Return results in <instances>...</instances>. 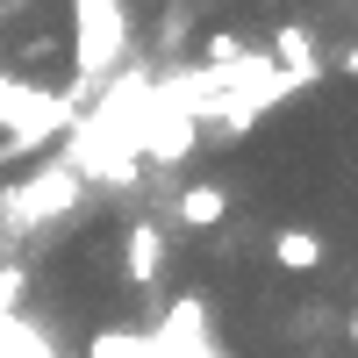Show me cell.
<instances>
[{
  "label": "cell",
  "instance_id": "6da1fadb",
  "mask_svg": "<svg viewBox=\"0 0 358 358\" xmlns=\"http://www.w3.org/2000/svg\"><path fill=\"white\" fill-rule=\"evenodd\" d=\"M122 57H129V8L122 0H72V72H79V86L65 101L108 86Z\"/></svg>",
  "mask_w": 358,
  "mask_h": 358
},
{
  "label": "cell",
  "instance_id": "7a4b0ae2",
  "mask_svg": "<svg viewBox=\"0 0 358 358\" xmlns=\"http://www.w3.org/2000/svg\"><path fill=\"white\" fill-rule=\"evenodd\" d=\"M79 194H86V179L57 158V165H43V172L15 179V187H0V229H8V236H29V229H43V222H65L72 208H79Z\"/></svg>",
  "mask_w": 358,
  "mask_h": 358
},
{
  "label": "cell",
  "instance_id": "3957f363",
  "mask_svg": "<svg viewBox=\"0 0 358 358\" xmlns=\"http://www.w3.org/2000/svg\"><path fill=\"white\" fill-rule=\"evenodd\" d=\"M0 129H8V143H50L57 129H72V101L65 94H43V86L29 79H0Z\"/></svg>",
  "mask_w": 358,
  "mask_h": 358
},
{
  "label": "cell",
  "instance_id": "277c9868",
  "mask_svg": "<svg viewBox=\"0 0 358 358\" xmlns=\"http://www.w3.org/2000/svg\"><path fill=\"white\" fill-rule=\"evenodd\" d=\"M265 57H273V72L294 86V94L322 79V50H315V36H308V22H280L273 43H265Z\"/></svg>",
  "mask_w": 358,
  "mask_h": 358
},
{
  "label": "cell",
  "instance_id": "5b68a950",
  "mask_svg": "<svg viewBox=\"0 0 358 358\" xmlns=\"http://www.w3.org/2000/svg\"><path fill=\"white\" fill-rule=\"evenodd\" d=\"M158 273H165V229L158 222H129L122 229V280L143 294V287H158Z\"/></svg>",
  "mask_w": 358,
  "mask_h": 358
},
{
  "label": "cell",
  "instance_id": "8992f818",
  "mask_svg": "<svg viewBox=\"0 0 358 358\" xmlns=\"http://www.w3.org/2000/svg\"><path fill=\"white\" fill-rule=\"evenodd\" d=\"M86 358H172L158 330H94Z\"/></svg>",
  "mask_w": 358,
  "mask_h": 358
},
{
  "label": "cell",
  "instance_id": "52a82bcc",
  "mask_svg": "<svg viewBox=\"0 0 358 358\" xmlns=\"http://www.w3.org/2000/svg\"><path fill=\"white\" fill-rule=\"evenodd\" d=\"M322 258H330V244H322L315 229H280L273 236V265H280V273H315Z\"/></svg>",
  "mask_w": 358,
  "mask_h": 358
},
{
  "label": "cell",
  "instance_id": "ba28073f",
  "mask_svg": "<svg viewBox=\"0 0 358 358\" xmlns=\"http://www.w3.org/2000/svg\"><path fill=\"white\" fill-rule=\"evenodd\" d=\"M179 222H187V229H222L229 222V194L208 187V179H201V187H179Z\"/></svg>",
  "mask_w": 358,
  "mask_h": 358
},
{
  "label": "cell",
  "instance_id": "9c48e42d",
  "mask_svg": "<svg viewBox=\"0 0 358 358\" xmlns=\"http://www.w3.org/2000/svg\"><path fill=\"white\" fill-rule=\"evenodd\" d=\"M344 79H358V43H351V50H344Z\"/></svg>",
  "mask_w": 358,
  "mask_h": 358
},
{
  "label": "cell",
  "instance_id": "30bf717a",
  "mask_svg": "<svg viewBox=\"0 0 358 358\" xmlns=\"http://www.w3.org/2000/svg\"><path fill=\"white\" fill-rule=\"evenodd\" d=\"M351 344H358V308H351Z\"/></svg>",
  "mask_w": 358,
  "mask_h": 358
}]
</instances>
